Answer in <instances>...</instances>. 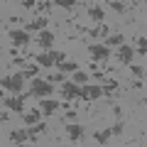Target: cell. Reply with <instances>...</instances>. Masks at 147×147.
Masks as SVG:
<instances>
[{
    "label": "cell",
    "instance_id": "8992f818",
    "mask_svg": "<svg viewBox=\"0 0 147 147\" xmlns=\"http://www.w3.org/2000/svg\"><path fill=\"white\" fill-rule=\"evenodd\" d=\"M10 42H12V47H25V44H30V32L10 30Z\"/></svg>",
    "mask_w": 147,
    "mask_h": 147
},
{
    "label": "cell",
    "instance_id": "7c38bea8",
    "mask_svg": "<svg viewBox=\"0 0 147 147\" xmlns=\"http://www.w3.org/2000/svg\"><path fill=\"white\" fill-rule=\"evenodd\" d=\"M39 108H42L44 115H52L54 110H59V100H52V98H39Z\"/></svg>",
    "mask_w": 147,
    "mask_h": 147
},
{
    "label": "cell",
    "instance_id": "8d00e7d4",
    "mask_svg": "<svg viewBox=\"0 0 147 147\" xmlns=\"http://www.w3.org/2000/svg\"><path fill=\"white\" fill-rule=\"evenodd\" d=\"M0 54H3V47H0Z\"/></svg>",
    "mask_w": 147,
    "mask_h": 147
},
{
    "label": "cell",
    "instance_id": "5bb4252c",
    "mask_svg": "<svg viewBox=\"0 0 147 147\" xmlns=\"http://www.w3.org/2000/svg\"><path fill=\"white\" fill-rule=\"evenodd\" d=\"M47 17H37V20H32L30 25H25V32H42L44 27H47Z\"/></svg>",
    "mask_w": 147,
    "mask_h": 147
},
{
    "label": "cell",
    "instance_id": "6da1fadb",
    "mask_svg": "<svg viewBox=\"0 0 147 147\" xmlns=\"http://www.w3.org/2000/svg\"><path fill=\"white\" fill-rule=\"evenodd\" d=\"M0 86L7 91H12V93H22V86H25V76L20 74H12V76H3L0 79Z\"/></svg>",
    "mask_w": 147,
    "mask_h": 147
},
{
    "label": "cell",
    "instance_id": "74e56055",
    "mask_svg": "<svg viewBox=\"0 0 147 147\" xmlns=\"http://www.w3.org/2000/svg\"><path fill=\"white\" fill-rule=\"evenodd\" d=\"M120 3H125V0H120Z\"/></svg>",
    "mask_w": 147,
    "mask_h": 147
},
{
    "label": "cell",
    "instance_id": "83f0119b",
    "mask_svg": "<svg viewBox=\"0 0 147 147\" xmlns=\"http://www.w3.org/2000/svg\"><path fill=\"white\" fill-rule=\"evenodd\" d=\"M110 7L115 12H125V3H120V0H110Z\"/></svg>",
    "mask_w": 147,
    "mask_h": 147
},
{
    "label": "cell",
    "instance_id": "5b68a950",
    "mask_svg": "<svg viewBox=\"0 0 147 147\" xmlns=\"http://www.w3.org/2000/svg\"><path fill=\"white\" fill-rule=\"evenodd\" d=\"M88 54L93 59H98V61H108L110 59V49L105 44H88Z\"/></svg>",
    "mask_w": 147,
    "mask_h": 147
},
{
    "label": "cell",
    "instance_id": "484cf974",
    "mask_svg": "<svg viewBox=\"0 0 147 147\" xmlns=\"http://www.w3.org/2000/svg\"><path fill=\"white\" fill-rule=\"evenodd\" d=\"M37 74H39V66H27L25 71H22V76H25V79H32V76H37Z\"/></svg>",
    "mask_w": 147,
    "mask_h": 147
},
{
    "label": "cell",
    "instance_id": "7a4b0ae2",
    "mask_svg": "<svg viewBox=\"0 0 147 147\" xmlns=\"http://www.w3.org/2000/svg\"><path fill=\"white\" fill-rule=\"evenodd\" d=\"M32 59H37V64H39V66H52V64L64 61V59H66V54H64V52H44V54H37V57H32Z\"/></svg>",
    "mask_w": 147,
    "mask_h": 147
},
{
    "label": "cell",
    "instance_id": "f546056e",
    "mask_svg": "<svg viewBox=\"0 0 147 147\" xmlns=\"http://www.w3.org/2000/svg\"><path fill=\"white\" fill-rule=\"evenodd\" d=\"M47 81L49 84H61V81H66V79H64L61 74H54V76H47Z\"/></svg>",
    "mask_w": 147,
    "mask_h": 147
},
{
    "label": "cell",
    "instance_id": "ba28073f",
    "mask_svg": "<svg viewBox=\"0 0 147 147\" xmlns=\"http://www.w3.org/2000/svg\"><path fill=\"white\" fill-rule=\"evenodd\" d=\"M61 96L69 100H76V96H79V84H74V81H61Z\"/></svg>",
    "mask_w": 147,
    "mask_h": 147
},
{
    "label": "cell",
    "instance_id": "836d02e7",
    "mask_svg": "<svg viewBox=\"0 0 147 147\" xmlns=\"http://www.w3.org/2000/svg\"><path fill=\"white\" fill-rule=\"evenodd\" d=\"M130 88H142V81H140V79H135V81L130 84Z\"/></svg>",
    "mask_w": 147,
    "mask_h": 147
},
{
    "label": "cell",
    "instance_id": "603a6c76",
    "mask_svg": "<svg viewBox=\"0 0 147 147\" xmlns=\"http://www.w3.org/2000/svg\"><path fill=\"white\" fill-rule=\"evenodd\" d=\"M57 66H59V71H76L79 64H76V61H66V59H64V61H59Z\"/></svg>",
    "mask_w": 147,
    "mask_h": 147
},
{
    "label": "cell",
    "instance_id": "ffe728a7",
    "mask_svg": "<svg viewBox=\"0 0 147 147\" xmlns=\"http://www.w3.org/2000/svg\"><path fill=\"white\" fill-rule=\"evenodd\" d=\"M39 110H30V113H22V120L27 123V125H34V123H39Z\"/></svg>",
    "mask_w": 147,
    "mask_h": 147
},
{
    "label": "cell",
    "instance_id": "2e32d148",
    "mask_svg": "<svg viewBox=\"0 0 147 147\" xmlns=\"http://www.w3.org/2000/svg\"><path fill=\"white\" fill-rule=\"evenodd\" d=\"M123 42H125V37H123L120 32H113V34L105 37V47H120Z\"/></svg>",
    "mask_w": 147,
    "mask_h": 147
},
{
    "label": "cell",
    "instance_id": "e0dca14e",
    "mask_svg": "<svg viewBox=\"0 0 147 147\" xmlns=\"http://www.w3.org/2000/svg\"><path fill=\"white\" fill-rule=\"evenodd\" d=\"M110 137H113V132H110V127H108V130H96V132H93V140L98 142V145H105V142H108Z\"/></svg>",
    "mask_w": 147,
    "mask_h": 147
},
{
    "label": "cell",
    "instance_id": "3957f363",
    "mask_svg": "<svg viewBox=\"0 0 147 147\" xmlns=\"http://www.w3.org/2000/svg\"><path fill=\"white\" fill-rule=\"evenodd\" d=\"M52 91H54V84H49V81H44V79H34L30 93L37 96V98H44V96H52Z\"/></svg>",
    "mask_w": 147,
    "mask_h": 147
},
{
    "label": "cell",
    "instance_id": "d4e9b609",
    "mask_svg": "<svg viewBox=\"0 0 147 147\" xmlns=\"http://www.w3.org/2000/svg\"><path fill=\"white\" fill-rule=\"evenodd\" d=\"M135 39H137V52H140V57H145V52H147V39H145V37H135Z\"/></svg>",
    "mask_w": 147,
    "mask_h": 147
},
{
    "label": "cell",
    "instance_id": "8fae6325",
    "mask_svg": "<svg viewBox=\"0 0 147 147\" xmlns=\"http://www.w3.org/2000/svg\"><path fill=\"white\" fill-rule=\"evenodd\" d=\"M115 59H118L120 64H125V66H127V64H132V49H130V47H125V44H120V47H118Z\"/></svg>",
    "mask_w": 147,
    "mask_h": 147
},
{
    "label": "cell",
    "instance_id": "e575fe53",
    "mask_svg": "<svg viewBox=\"0 0 147 147\" xmlns=\"http://www.w3.org/2000/svg\"><path fill=\"white\" fill-rule=\"evenodd\" d=\"M0 98H5V96H3V86H0Z\"/></svg>",
    "mask_w": 147,
    "mask_h": 147
},
{
    "label": "cell",
    "instance_id": "d6986e66",
    "mask_svg": "<svg viewBox=\"0 0 147 147\" xmlns=\"http://www.w3.org/2000/svg\"><path fill=\"white\" fill-rule=\"evenodd\" d=\"M52 7H54L52 0H42V3H37V5H34V12H37V15H47Z\"/></svg>",
    "mask_w": 147,
    "mask_h": 147
},
{
    "label": "cell",
    "instance_id": "1f68e13d",
    "mask_svg": "<svg viewBox=\"0 0 147 147\" xmlns=\"http://www.w3.org/2000/svg\"><path fill=\"white\" fill-rule=\"evenodd\" d=\"M22 3V7H27V10H34V5H37V0H20Z\"/></svg>",
    "mask_w": 147,
    "mask_h": 147
},
{
    "label": "cell",
    "instance_id": "4fadbf2b",
    "mask_svg": "<svg viewBox=\"0 0 147 147\" xmlns=\"http://www.w3.org/2000/svg\"><path fill=\"white\" fill-rule=\"evenodd\" d=\"M37 44H39L42 49H52L54 34H52V32H47V30H42V32H39V37H37Z\"/></svg>",
    "mask_w": 147,
    "mask_h": 147
},
{
    "label": "cell",
    "instance_id": "44dd1931",
    "mask_svg": "<svg viewBox=\"0 0 147 147\" xmlns=\"http://www.w3.org/2000/svg\"><path fill=\"white\" fill-rule=\"evenodd\" d=\"M52 5H59L64 10H74V7L79 5V0H52Z\"/></svg>",
    "mask_w": 147,
    "mask_h": 147
},
{
    "label": "cell",
    "instance_id": "cb8c5ba5",
    "mask_svg": "<svg viewBox=\"0 0 147 147\" xmlns=\"http://www.w3.org/2000/svg\"><path fill=\"white\" fill-rule=\"evenodd\" d=\"M86 81H88V74L76 69V71H74V84H86Z\"/></svg>",
    "mask_w": 147,
    "mask_h": 147
},
{
    "label": "cell",
    "instance_id": "d6a6232c",
    "mask_svg": "<svg viewBox=\"0 0 147 147\" xmlns=\"http://www.w3.org/2000/svg\"><path fill=\"white\" fill-rule=\"evenodd\" d=\"M5 120H10V115H7V110H0V123H5Z\"/></svg>",
    "mask_w": 147,
    "mask_h": 147
},
{
    "label": "cell",
    "instance_id": "277c9868",
    "mask_svg": "<svg viewBox=\"0 0 147 147\" xmlns=\"http://www.w3.org/2000/svg\"><path fill=\"white\" fill-rule=\"evenodd\" d=\"M3 103H5V108L7 110H15V113H25V98H22L20 93H15L12 98H3Z\"/></svg>",
    "mask_w": 147,
    "mask_h": 147
},
{
    "label": "cell",
    "instance_id": "7402d4cb",
    "mask_svg": "<svg viewBox=\"0 0 147 147\" xmlns=\"http://www.w3.org/2000/svg\"><path fill=\"white\" fill-rule=\"evenodd\" d=\"M103 98V86H88V100Z\"/></svg>",
    "mask_w": 147,
    "mask_h": 147
},
{
    "label": "cell",
    "instance_id": "9a60e30c",
    "mask_svg": "<svg viewBox=\"0 0 147 147\" xmlns=\"http://www.w3.org/2000/svg\"><path fill=\"white\" fill-rule=\"evenodd\" d=\"M88 17L98 25V22L105 20V12H103V7H100V5H91V7H88Z\"/></svg>",
    "mask_w": 147,
    "mask_h": 147
},
{
    "label": "cell",
    "instance_id": "4dcf8cb0",
    "mask_svg": "<svg viewBox=\"0 0 147 147\" xmlns=\"http://www.w3.org/2000/svg\"><path fill=\"white\" fill-rule=\"evenodd\" d=\"M123 130H125V125H123V123H115V125L110 127V132H113V135H123Z\"/></svg>",
    "mask_w": 147,
    "mask_h": 147
},
{
    "label": "cell",
    "instance_id": "f1b7e54d",
    "mask_svg": "<svg viewBox=\"0 0 147 147\" xmlns=\"http://www.w3.org/2000/svg\"><path fill=\"white\" fill-rule=\"evenodd\" d=\"M127 66H130V71L135 74L137 79H142V76H145V71H142V66H137V64H127Z\"/></svg>",
    "mask_w": 147,
    "mask_h": 147
},
{
    "label": "cell",
    "instance_id": "d590c367",
    "mask_svg": "<svg viewBox=\"0 0 147 147\" xmlns=\"http://www.w3.org/2000/svg\"><path fill=\"white\" fill-rule=\"evenodd\" d=\"M3 22H5V20H3V17H0V25H3Z\"/></svg>",
    "mask_w": 147,
    "mask_h": 147
},
{
    "label": "cell",
    "instance_id": "52a82bcc",
    "mask_svg": "<svg viewBox=\"0 0 147 147\" xmlns=\"http://www.w3.org/2000/svg\"><path fill=\"white\" fill-rule=\"evenodd\" d=\"M47 132V123H34V125H30L27 127V140H32V142H39V135H44Z\"/></svg>",
    "mask_w": 147,
    "mask_h": 147
},
{
    "label": "cell",
    "instance_id": "ac0fdd59",
    "mask_svg": "<svg viewBox=\"0 0 147 147\" xmlns=\"http://www.w3.org/2000/svg\"><path fill=\"white\" fill-rule=\"evenodd\" d=\"M27 140V130H12L10 132V142L12 145H22Z\"/></svg>",
    "mask_w": 147,
    "mask_h": 147
},
{
    "label": "cell",
    "instance_id": "9c48e42d",
    "mask_svg": "<svg viewBox=\"0 0 147 147\" xmlns=\"http://www.w3.org/2000/svg\"><path fill=\"white\" fill-rule=\"evenodd\" d=\"M84 125H79V123H71V125H66V135H69V140L71 142H79L81 137H84Z\"/></svg>",
    "mask_w": 147,
    "mask_h": 147
},
{
    "label": "cell",
    "instance_id": "30bf717a",
    "mask_svg": "<svg viewBox=\"0 0 147 147\" xmlns=\"http://www.w3.org/2000/svg\"><path fill=\"white\" fill-rule=\"evenodd\" d=\"M86 34L93 37V39H103V37H108V34H110V30H108V25H105V22H98L93 30H86Z\"/></svg>",
    "mask_w": 147,
    "mask_h": 147
},
{
    "label": "cell",
    "instance_id": "4316f807",
    "mask_svg": "<svg viewBox=\"0 0 147 147\" xmlns=\"http://www.w3.org/2000/svg\"><path fill=\"white\" fill-rule=\"evenodd\" d=\"M76 98H79V100H88V86L81 84V86H79V96H76Z\"/></svg>",
    "mask_w": 147,
    "mask_h": 147
}]
</instances>
